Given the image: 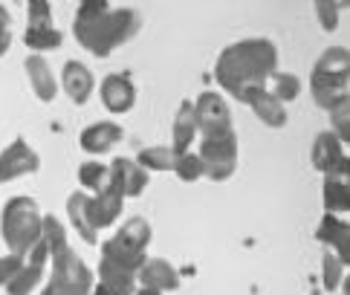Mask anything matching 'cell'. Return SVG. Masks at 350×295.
Segmentation results:
<instances>
[{
  "label": "cell",
  "mask_w": 350,
  "mask_h": 295,
  "mask_svg": "<svg viewBox=\"0 0 350 295\" xmlns=\"http://www.w3.org/2000/svg\"><path fill=\"white\" fill-rule=\"evenodd\" d=\"M278 67V49L267 38H246L226 46L215 64V79L237 102H249L258 90H264L267 79Z\"/></svg>",
  "instance_id": "6da1fadb"
},
{
  "label": "cell",
  "mask_w": 350,
  "mask_h": 295,
  "mask_svg": "<svg viewBox=\"0 0 350 295\" xmlns=\"http://www.w3.org/2000/svg\"><path fill=\"white\" fill-rule=\"evenodd\" d=\"M139 23L142 20L136 9L110 6L107 0H87L72 18V35L87 53L107 58L139 32Z\"/></svg>",
  "instance_id": "7a4b0ae2"
},
{
  "label": "cell",
  "mask_w": 350,
  "mask_h": 295,
  "mask_svg": "<svg viewBox=\"0 0 350 295\" xmlns=\"http://www.w3.org/2000/svg\"><path fill=\"white\" fill-rule=\"evenodd\" d=\"M41 231H44V214L32 197H27V194L12 197V200L3 206V214H0V235H3V243L9 246V252L23 257L41 240Z\"/></svg>",
  "instance_id": "3957f363"
},
{
  "label": "cell",
  "mask_w": 350,
  "mask_h": 295,
  "mask_svg": "<svg viewBox=\"0 0 350 295\" xmlns=\"http://www.w3.org/2000/svg\"><path fill=\"white\" fill-rule=\"evenodd\" d=\"M347 76H350V55L345 46H330L319 55L316 67L310 72L312 102L324 110L347 102Z\"/></svg>",
  "instance_id": "277c9868"
},
{
  "label": "cell",
  "mask_w": 350,
  "mask_h": 295,
  "mask_svg": "<svg viewBox=\"0 0 350 295\" xmlns=\"http://www.w3.org/2000/svg\"><path fill=\"white\" fill-rule=\"evenodd\" d=\"M197 156L203 163V177L223 182L234 174L237 168V137L234 130L226 133H211V137H200Z\"/></svg>",
  "instance_id": "5b68a950"
},
{
  "label": "cell",
  "mask_w": 350,
  "mask_h": 295,
  "mask_svg": "<svg viewBox=\"0 0 350 295\" xmlns=\"http://www.w3.org/2000/svg\"><path fill=\"white\" fill-rule=\"evenodd\" d=\"M312 168L321 171L324 177H345L350 180V159H347V148L333 137V133H319L316 142H312Z\"/></svg>",
  "instance_id": "8992f818"
},
{
  "label": "cell",
  "mask_w": 350,
  "mask_h": 295,
  "mask_svg": "<svg viewBox=\"0 0 350 295\" xmlns=\"http://www.w3.org/2000/svg\"><path fill=\"white\" fill-rule=\"evenodd\" d=\"M194 119L200 137H211V133H226L232 130V110L226 98L220 93H200L194 102Z\"/></svg>",
  "instance_id": "52a82bcc"
},
{
  "label": "cell",
  "mask_w": 350,
  "mask_h": 295,
  "mask_svg": "<svg viewBox=\"0 0 350 295\" xmlns=\"http://www.w3.org/2000/svg\"><path fill=\"white\" fill-rule=\"evenodd\" d=\"M38 168H41V156L23 139H15L9 148H3V154H0V182L18 180L23 174H35Z\"/></svg>",
  "instance_id": "ba28073f"
},
{
  "label": "cell",
  "mask_w": 350,
  "mask_h": 295,
  "mask_svg": "<svg viewBox=\"0 0 350 295\" xmlns=\"http://www.w3.org/2000/svg\"><path fill=\"white\" fill-rule=\"evenodd\" d=\"M102 104L110 110V113H128L136 104V87L133 79L124 76V72H110V76L102 81Z\"/></svg>",
  "instance_id": "9c48e42d"
},
{
  "label": "cell",
  "mask_w": 350,
  "mask_h": 295,
  "mask_svg": "<svg viewBox=\"0 0 350 295\" xmlns=\"http://www.w3.org/2000/svg\"><path fill=\"white\" fill-rule=\"evenodd\" d=\"M136 284L157 292H171L180 287V272L165 257H145V264L136 269Z\"/></svg>",
  "instance_id": "30bf717a"
},
{
  "label": "cell",
  "mask_w": 350,
  "mask_h": 295,
  "mask_svg": "<svg viewBox=\"0 0 350 295\" xmlns=\"http://www.w3.org/2000/svg\"><path fill=\"white\" fill-rule=\"evenodd\" d=\"M110 182L122 191V197H139L148 188V171L136 165V159L116 156L110 163Z\"/></svg>",
  "instance_id": "8fae6325"
},
{
  "label": "cell",
  "mask_w": 350,
  "mask_h": 295,
  "mask_svg": "<svg viewBox=\"0 0 350 295\" xmlns=\"http://www.w3.org/2000/svg\"><path fill=\"white\" fill-rule=\"evenodd\" d=\"M122 139H124L122 125H116V122H96V125L81 130L79 145L87 154H107V151H113Z\"/></svg>",
  "instance_id": "7c38bea8"
},
{
  "label": "cell",
  "mask_w": 350,
  "mask_h": 295,
  "mask_svg": "<svg viewBox=\"0 0 350 295\" xmlns=\"http://www.w3.org/2000/svg\"><path fill=\"white\" fill-rule=\"evenodd\" d=\"M122 203H124V197L122 191L110 182V186L105 191H98L93 194V200H90V220H93V226L102 231L107 226H113L116 220L122 217Z\"/></svg>",
  "instance_id": "4fadbf2b"
},
{
  "label": "cell",
  "mask_w": 350,
  "mask_h": 295,
  "mask_svg": "<svg viewBox=\"0 0 350 295\" xmlns=\"http://www.w3.org/2000/svg\"><path fill=\"white\" fill-rule=\"evenodd\" d=\"M316 238L321 243H327L330 246V252L339 257L342 264H347V257H350V226H347V220L345 217H336V214H327L324 212L321 217V226L316 229Z\"/></svg>",
  "instance_id": "5bb4252c"
},
{
  "label": "cell",
  "mask_w": 350,
  "mask_h": 295,
  "mask_svg": "<svg viewBox=\"0 0 350 295\" xmlns=\"http://www.w3.org/2000/svg\"><path fill=\"white\" fill-rule=\"evenodd\" d=\"M90 200H93V194H87V191H72L70 200H67V217H70L72 229L79 231V238H81L84 243L96 246V243H98V229L93 226V220H90Z\"/></svg>",
  "instance_id": "9a60e30c"
},
{
  "label": "cell",
  "mask_w": 350,
  "mask_h": 295,
  "mask_svg": "<svg viewBox=\"0 0 350 295\" xmlns=\"http://www.w3.org/2000/svg\"><path fill=\"white\" fill-rule=\"evenodd\" d=\"M61 87H64V93L70 96V102L87 104V98H90V93L96 87L93 72L87 70L81 61H67L64 70H61Z\"/></svg>",
  "instance_id": "2e32d148"
},
{
  "label": "cell",
  "mask_w": 350,
  "mask_h": 295,
  "mask_svg": "<svg viewBox=\"0 0 350 295\" xmlns=\"http://www.w3.org/2000/svg\"><path fill=\"white\" fill-rule=\"evenodd\" d=\"M23 67H27V76H29L35 96H38L41 102H53L58 96V81L53 76V70H49V64L44 61V55H29L23 61Z\"/></svg>",
  "instance_id": "e0dca14e"
},
{
  "label": "cell",
  "mask_w": 350,
  "mask_h": 295,
  "mask_svg": "<svg viewBox=\"0 0 350 295\" xmlns=\"http://www.w3.org/2000/svg\"><path fill=\"white\" fill-rule=\"evenodd\" d=\"M171 137H174V145H171V151H174V154H185V151H191V145H194V139H197L194 102H183V104H180L177 116H174Z\"/></svg>",
  "instance_id": "ac0fdd59"
},
{
  "label": "cell",
  "mask_w": 350,
  "mask_h": 295,
  "mask_svg": "<svg viewBox=\"0 0 350 295\" xmlns=\"http://www.w3.org/2000/svg\"><path fill=\"white\" fill-rule=\"evenodd\" d=\"M98 284H105L110 290H116L122 295H133L136 290V272H131V269H124L113 261H107V257H102L98 261Z\"/></svg>",
  "instance_id": "d6986e66"
},
{
  "label": "cell",
  "mask_w": 350,
  "mask_h": 295,
  "mask_svg": "<svg viewBox=\"0 0 350 295\" xmlns=\"http://www.w3.org/2000/svg\"><path fill=\"white\" fill-rule=\"evenodd\" d=\"M151 223H148L145 217H128V223H122L119 231L113 235L116 243L122 246H128V249L133 252H145L148 249V243H151Z\"/></svg>",
  "instance_id": "ffe728a7"
},
{
  "label": "cell",
  "mask_w": 350,
  "mask_h": 295,
  "mask_svg": "<svg viewBox=\"0 0 350 295\" xmlns=\"http://www.w3.org/2000/svg\"><path fill=\"white\" fill-rule=\"evenodd\" d=\"M350 208V182L345 177H324V212L345 217Z\"/></svg>",
  "instance_id": "44dd1931"
},
{
  "label": "cell",
  "mask_w": 350,
  "mask_h": 295,
  "mask_svg": "<svg viewBox=\"0 0 350 295\" xmlns=\"http://www.w3.org/2000/svg\"><path fill=\"white\" fill-rule=\"evenodd\" d=\"M246 104L255 110V116L264 122L267 128H284L286 125V110H284V104L275 102L272 96H267V90H258Z\"/></svg>",
  "instance_id": "7402d4cb"
},
{
  "label": "cell",
  "mask_w": 350,
  "mask_h": 295,
  "mask_svg": "<svg viewBox=\"0 0 350 295\" xmlns=\"http://www.w3.org/2000/svg\"><path fill=\"white\" fill-rule=\"evenodd\" d=\"M264 90H267V96L275 98V102L286 104V102H295L298 98V93H301V81H298V76H293V72H278L275 70L272 76L267 79Z\"/></svg>",
  "instance_id": "603a6c76"
},
{
  "label": "cell",
  "mask_w": 350,
  "mask_h": 295,
  "mask_svg": "<svg viewBox=\"0 0 350 295\" xmlns=\"http://www.w3.org/2000/svg\"><path fill=\"white\" fill-rule=\"evenodd\" d=\"M23 44L32 49V55H41V53H49V49H61L64 38H61V32L55 27H27Z\"/></svg>",
  "instance_id": "cb8c5ba5"
},
{
  "label": "cell",
  "mask_w": 350,
  "mask_h": 295,
  "mask_svg": "<svg viewBox=\"0 0 350 295\" xmlns=\"http://www.w3.org/2000/svg\"><path fill=\"white\" fill-rule=\"evenodd\" d=\"M174 159H177V154L168 145H154V148H142L136 154V165H142L148 174L151 171H174Z\"/></svg>",
  "instance_id": "d4e9b609"
},
{
  "label": "cell",
  "mask_w": 350,
  "mask_h": 295,
  "mask_svg": "<svg viewBox=\"0 0 350 295\" xmlns=\"http://www.w3.org/2000/svg\"><path fill=\"white\" fill-rule=\"evenodd\" d=\"M102 257H107V261H113V264H119L124 269H131V272H136V269L145 264L148 255L145 252H133V249H128V246H122V243H116L113 238H110L102 246Z\"/></svg>",
  "instance_id": "484cf974"
},
{
  "label": "cell",
  "mask_w": 350,
  "mask_h": 295,
  "mask_svg": "<svg viewBox=\"0 0 350 295\" xmlns=\"http://www.w3.org/2000/svg\"><path fill=\"white\" fill-rule=\"evenodd\" d=\"M79 180L87 194H98L110 186V165L105 163H81L79 165Z\"/></svg>",
  "instance_id": "4316f807"
},
{
  "label": "cell",
  "mask_w": 350,
  "mask_h": 295,
  "mask_svg": "<svg viewBox=\"0 0 350 295\" xmlns=\"http://www.w3.org/2000/svg\"><path fill=\"white\" fill-rule=\"evenodd\" d=\"M345 269H347V264H342L333 252L324 255V261H321V281H324V290H327V292H336V290H339V287H342V281H345Z\"/></svg>",
  "instance_id": "83f0119b"
},
{
  "label": "cell",
  "mask_w": 350,
  "mask_h": 295,
  "mask_svg": "<svg viewBox=\"0 0 350 295\" xmlns=\"http://www.w3.org/2000/svg\"><path fill=\"white\" fill-rule=\"evenodd\" d=\"M174 174H177L183 182H197L203 177V163L194 151H185V154H177L174 159Z\"/></svg>",
  "instance_id": "f1b7e54d"
},
{
  "label": "cell",
  "mask_w": 350,
  "mask_h": 295,
  "mask_svg": "<svg viewBox=\"0 0 350 295\" xmlns=\"http://www.w3.org/2000/svg\"><path fill=\"white\" fill-rule=\"evenodd\" d=\"M330 122H333V130L330 133L347 148V142H350V98L330 110Z\"/></svg>",
  "instance_id": "f546056e"
},
{
  "label": "cell",
  "mask_w": 350,
  "mask_h": 295,
  "mask_svg": "<svg viewBox=\"0 0 350 295\" xmlns=\"http://www.w3.org/2000/svg\"><path fill=\"white\" fill-rule=\"evenodd\" d=\"M342 12H345V3H333V0H319V3H316V15L321 20L324 32H333L336 27H339Z\"/></svg>",
  "instance_id": "4dcf8cb0"
},
{
  "label": "cell",
  "mask_w": 350,
  "mask_h": 295,
  "mask_svg": "<svg viewBox=\"0 0 350 295\" xmlns=\"http://www.w3.org/2000/svg\"><path fill=\"white\" fill-rule=\"evenodd\" d=\"M29 12V27H53V6L46 0H32L27 3Z\"/></svg>",
  "instance_id": "1f68e13d"
},
{
  "label": "cell",
  "mask_w": 350,
  "mask_h": 295,
  "mask_svg": "<svg viewBox=\"0 0 350 295\" xmlns=\"http://www.w3.org/2000/svg\"><path fill=\"white\" fill-rule=\"evenodd\" d=\"M21 264H23V257L15 255V252H9V255L0 257V287H6V284H9L12 275H15L18 269H21Z\"/></svg>",
  "instance_id": "d6a6232c"
},
{
  "label": "cell",
  "mask_w": 350,
  "mask_h": 295,
  "mask_svg": "<svg viewBox=\"0 0 350 295\" xmlns=\"http://www.w3.org/2000/svg\"><path fill=\"white\" fill-rule=\"evenodd\" d=\"M12 46V15L9 9L0 3V55H6Z\"/></svg>",
  "instance_id": "836d02e7"
},
{
  "label": "cell",
  "mask_w": 350,
  "mask_h": 295,
  "mask_svg": "<svg viewBox=\"0 0 350 295\" xmlns=\"http://www.w3.org/2000/svg\"><path fill=\"white\" fill-rule=\"evenodd\" d=\"M90 295H122V292H116V290H110V287H105V284H96V287L90 290Z\"/></svg>",
  "instance_id": "e575fe53"
},
{
  "label": "cell",
  "mask_w": 350,
  "mask_h": 295,
  "mask_svg": "<svg viewBox=\"0 0 350 295\" xmlns=\"http://www.w3.org/2000/svg\"><path fill=\"white\" fill-rule=\"evenodd\" d=\"M133 295H162V292H157V290H148V287H136V290H133Z\"/></svg>",
  "instance_id": "d590c367"
},
{
  "label": "cell",
  "mask_w": 350,
  "mask_h": 295,
  "mask_svg": "<svg viewBox=\"0 0 350 295\" xmlns=\"http://www.w3.org/2000/svg\"><path fill=\"white\" fill-rule=\"evenodd\" d=\"M312 295H316V292H312Z\"/></svg>",
  "instance_id": "8d00e7d4"
}]
</instances>
